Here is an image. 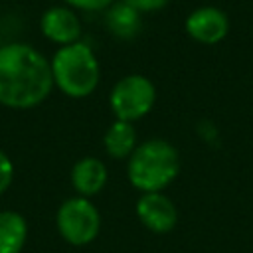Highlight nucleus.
Segmentation results:
<instances>
[{
  "instance_id": "13",
  "label": "nucleus",
  "mask_w": 253,
  "mask_h": 253,
  "mask_svg": "<svg viewBox=\"0 0 253 253\" xmlns=\"http://www.w3.org/2000/svg\"><path fill=\"white\" fill-rule=\"evenodd\" d=\"M14 180V164L10 156L0 148V194H4Z\"/></svg>"
},
{
  "instance_id": "12",
  "label": "nucleus",
  "mask_w": 253,
  "mask_h": 253,
  "mask_svg": "<svg viewBox=\"0 0 253 253\" xmlns=\"http://www.w3.org/2000/svg\"><path fill=\"white\" fill-rule=\"evenodd\" d=\"M103 144H105V150L111 158H128L134 148L138 146L136 144V130L132 126V123H125V121H115L105 136H103Z\"/></svg>"
},
{
  "instance_id": "1",
  "label": "nucleus",
  "mask_w": 253,
  "mask_h": 253,
  "mask_svg": "<svg viewBox=\"0 0 253 253\" xmlns=\"http://www.w3.org/2000/svg\"><path fill=\"white\" fill-rule=\"evenodd\" d=\"M53 89L51 65L36 47L12 42L0 47V105L34 109Z\"/></svg>"
},
{
  "instance_id": "6",
  "label": "nucleus",
  "mask_w": 253,
  "mask_h": 253,
  "mask_svg": "<svg viewBox=\"0 0 253 253\" xmlns=\"http://www.w3.org/2000/svg\"><path fill=\"white\" fill-rule=\"evenodd\" d=\"M136 215L140 223L152 233H168L178 221V210L174 202L162 192L142 194L136 202Z\"/></svg>"
},
{
  "instance_id": "16",
  "label": "nucleus",
  "mask_w": 253,
  "mask_h": 253,
  "mask_svg": "<svg viewBox=\"0 0 253 253\" xmlns=\"http://www.w3.org/2000/svg\"><path fill=\"white\" fill-rule=\"evenodd\" d=\"M0 47H2V38H0Z\"/></svg>"
},
{
  "instance_id": "5",
  "label": "nucleus",
  "mask_w": 253,
  "mask_h": 253,
  "mask_svg": "<svg viewBox=\"0 0 253 253\" xmlns=\"http://www.w3.org/2000/svg\"><path fill=\"white\" fill-rule=\"evenodd\" d=\"M55 225L59 235L71 245L91 243L101 229V215L89 198L75 196L65 200L55 215Z\"/></svg>"
},
{
  "instance_id": "7",
  "label": "nucleus",
  "mask_w": 253,
  "mask_h": 253,
  "mask_svg": "<svg viewBox=\"0 0 253 253\" xmlns=\"http://www.w3.org/2000/svg\"><path fill=\"white\" fill-rule=\"evenodd\" d=\"M186 32L198 43L213 45L227 36L229 20L215 6H200L186 18Z\"/></svg>"
},
{
  "instance_id": "15",
  "label": "nucleus",
  "mask_w": 253,
  "mask_h": 253,
  "mask_svg": "<svg viewBox=\"0 0 253 253\" xmlns=\"http://www.w3.org/2000/svg\"><path fill=\"white\" fill-rule=\"evenodd\" d=\"M125 2L130 4L134 10H138L140 14H146V12H156L164 8L170 0H125Z\"/></svg>"
},
{
  "instance_id": "14",
  "label": "nucleus",
  "mask_w": 253,
  "mask_h": 253,
  "mask_svg": "<svg viewBox=\"0 0 253 253\" xmlns=\"http://www.w3.org/2000/svg\"><path fill=\"white\" fill-rule=\"evenodd\" d=\"M69 8H79L85 12H97V10H105L113 4V0H63Z\"/></svg>"
},
{
  "instance_id": "11",
  "label": "nucleus",
  "mask_w": 253,
  "mask_h": 253,
  "mask_svg": "<svg viewBox=\"0 0 253 253\" xmlns=\"http://www.w3.org/2000/svg\"><path fill=\"white\" fill-rule=\"evenodd\" d=\"M28 239V223L14 210L0 211V253H22Z\"/></svg>"
},
{
  "instance_id": "4",
  "label": "nucleus",
  "mask_w": 253,
  "mask_h": 253,
  "mask_svg": "<svg viewBox=\"0 0 253 253\" xmlns=\"http://www.w3.org/2000/svg\"><path fill=\"white\" fill-rule=\"evenodd\" d=\"M156 101L154 83L138 73L119 79L109 95V105L117 121L134 123L150 113Z\"/></svg>"
},
{
  "instance_id": "10",
  "label": "nucleus",
  "mask_w": 253,
  "mask_h": 253,
  "mask_svg": "<svg viewBox=\"0 0 253 253\" xmlns=\"http://www.w3.org/2000/svg\"><path fill=\"white\" fill-rule=\"evenodd\" d=\"M105 24H107V30L115 38L132 40L140 32V12L134 10L130 4H126L125 0L117 2V4L107 8Z\"/></svg>"
},
{
  "instance_id": "8",
  "label": "nucleus",
  "mask_w": 253,
  "mask_h": 253,
  "mask_svg": "<svg viewBox=\"0 0 253 253\" xmlns=\"http://www.w3.org/2000/svg\"><path fill=\"white\" fill-rule=\"evenodd\" d=\"M40 30L49 42L57 43L59 47L75 43L81 38V22L69 6L47 8L40 18Z\"/></svg>"
},
{
  "instance_id": "3",
  "label": "nucleus",
  "mask_w": 253,
  "mask_h": 253,
  "mask_svg": "<svg viewBox=\"0 0 253 253\" xmlns=\"http://www.w3.org/2000/svg\"><path fill=\"white\" fill-rule=\"evenodd\" d=\"M49 65L53 75V87H57L67 97L83 99L91 95L99 85V61L93 49L83 42L59 47L51 57Z\"/></svg>"
},
{
  "instance_id": "2",
  "label": "nucleus",
  "mask_w": 253,
  "mask_h": 253,
  "mask_svg": "<svg viewBox=\"0 0 253 253\" xmlns=\"http://www.w3.org/2000/svg\"><path fill=\"white\" fill-rule=\"evenodd\" d=\"M178 172V150L164 138H148L138 144L126 164L128 182L142 194L162 192L174 182Z\"/></svg>"
},
{
  "instance_id": "9",
  "label": "nucleus",
  "mask_w": 253,
  "mask_h": 253,
  "mask_svg": "<svg viewBox=\"0 0 253 253\" xmlns=\"http://www.w3.org/2000/svg\"><path fill=\"white\" fill-rule=\"evenodd\" d=\"M107 178H109V172L105 162H101L95 156H85L77 160L71 168V184L75 192L83 198L99 194L105 188Z\"/></svg>"
}]
</instances>
